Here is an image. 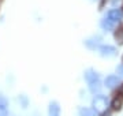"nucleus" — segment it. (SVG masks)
<instances>
[{"mask_svg":"<svg viewBox=\"0 0 123 116\" xmlns=\"http://www.w3.org/2000/svg\"><path fill=\"white\" fill-rule=\"evenodd\" d=\"M85 79H86V82H88V85H89V90H90L93 94L98 93L101 90L100 75H98L94 70H92V68L86 70V71H85Z\"/></svg>","mask_w":123,"mask_h":116,"instance_id":"nucleus-1","label":"nucleus"},{"mask_svg":"<svg viewBox=\"0 0 123 116\" xmlns=\"http://www.w3.org/2000/svg\"><path fill=\"white\" fill-rule=\"evenodd\" d=\"M92 107L96 112L103 113V112L107 109V107H108V98H107L105 96H103V94H97L96 97L93 98Z\"/></svg>","mask_w":123,"mask_h":116,"instance_id":"nucleus-2","label":"nucleus"},{"mask_svg":"<svg viewBox=\"0 0 123 116\" xmlns=\"http://www.w3.org/2000/svg\"><path fill=\"white\" fill-rule=\"evenodd\" d=\"M105 17L107 18H110L112 22H115L116 25H118V23L123 19V10H120V8H111L110 11H107Z\"/></svg>","mask_w":123,"mask_h":116,"instance_id":"nucleus-3","label":"nucleus"},{"mask_svg":"<svg viewBox=\"0 0 123 116\" xmlns=\"http://www.w3.org/2000/svg\"><path fill=\"white\" fill-rule=\"evenodd\" d=\"M98 53L103 56V58H112V56H115L116 55V48L115 46H112V45H100L98 46Z\"/></svg>","mask_w":123,"mask_h":116,"instance_id":"nucleus-4","label":"nucleus"},{"mask_svg":"<svg viewBox=\"0 0 123 116\" xmlns=\"http://www.w3.org/2000/svg\"><path fill=\"white\" fill-rule=\"evenodd\" d=\"M85 45L89 49H97L101 45V37L100 36H92L88 40H85Z\"/></svg>","mask_w":123,"mask_h":116,"instance_id":"nucleus-5","label":"nucleus"},{"mask_svg":"<svg viewBox=\"0 0 123 116\" xmlns=\"http://www.w3.org/2000/svg\"><path fill=\"white\" fill-rule=\"evenodd\" d=\"M104 83L108 89H115V87H118L120 85V79H119V76L116 75H108L104 81Z\"/></svg>","mask_w":123,"mask_h":116,"instance_id":"nucleus-6","label":"nucleus"},{"mask_svg":"<svg viewBox=\"0 0 123 116\" xmlns=\"http://www.w3.org/2000/svg\"><path fill=\"white\" fill-rule=\"evenodd\" d=\"M115 26H116V23L112 22L110 18H107V17H104V18L101 19V22H100V27L103 29V30H105V31H111V30H114Z\"/></svg>","mask_w":123,"mask_h":116,"instance_id":"nucleus-7","label":"nucleus"},{"mask_svg":"<svg viewBox=\"0 0 123 116\" xmlns=\"http://www.w3.org/2000/svg\"><path fill=\"white\" fill-rule=\"evenodd\" d=\"M60 113V107H59V104L52 101V103L49 104V115L51 116H59Z\"/></svg>","mask_w":123,"mask_h":116,"instance_id":"nucleus-8","label":"nucleus"},{"mask_svg":"<svg viewBox=\"0 0 123 116\" xmlns=\"http://www.w3.org/2000/svg\"><path fill=\"white\" fill-rule=\"evenodd\" d=\"M79 116H96V111L94 109H90V108H79V112H78Z\"/></svg>","mask_w":123,"mask_h":116,"instance_id":"nucleus-9","label":"nucleus"},{"mask_svg":"<svg viewBox=\"0 0 123 116\" xmlns=\"http://www.w3.org/2000/svg\"><path fill=\"white\" fill-rule=\"evenodd\" d=\"M114 37H115V40H116V42H118L119 45H123V26H120L118 30L115 31Z\"/></svg>","mask_w":123,"mask_h":116,"instance_id":"nucleus-10","label":"nucleus"},{"mask_svg":"<svg viewBox=\"0 0 123 116\" xmlns=\"http://www.w3.org/2000/svg\"><path fill=\"white\" fill-rule=\"evenodd\" d=\"M120 108H122V98L116 97L114 101H112V109H114V111H119Z\"/></svg>","mask_w":123,"mask_h":116,"instance_id":"nucleus-11","label":"nucleus"},{"mask_svg":"<svg viewBox=\"0 0 123 116\" xmlns=\"http://www.w3.org/2000/svg\"><path fill=\"white\" fill-rule=\"evenodd\" d=\"M7 98L3 97V96H0V108H6L7 109Z\"/></svg>","mask_w":123,"mask_h":116,"instance_id":"nucleus-12","label":"nucleus"},{"mask_svg":"<svg viewBox=\"0 0 123 116\" xmlns=\"http://www.w3.org/2000/svg\"><path fill=\"white\" fill-rule=\"evenodd\" d=\"M0 116H8V112L6 108H0Z\"/></svg>","mask_w":123,"mask_h":116,"instance_id":"nucleus-13","label":"nucleus"},{"mask_svg":"<svg viewBox=\"0 0 123 116\" xmlns=\"http://www.w3.org/2000/svg\"><path fill=\"white\" fill-rule=\"evenodd\" d=\"M116 71L119 72V75H122V76H123V64L118 66V68H116Z\"/></svg>","mask_w":123,"mask_h":116,"instance_id":"nucleus-14","label":"nucleus"},{"mask_svg":"<svg viewBox=\"0 0 123 116\" xmlns=\"http://www.w3.org/2000/svg\"><path fill=\"white\" fill-rule=\"evenodd\" d=\"M120 1H122V0H110V3L112 6H114V7H116V6L119 4V3H120Z\"/></svg>","mask_w":123,"mask_h":116,"instance_id":"nucleus-15","label":"nucleus"},{"mask_svg":"<svg viewBox=\"0 0 123 116\" xmlns=\"http://www.w3.org/2000/svg\"><path fill=\"white\" fill-rule=\"evenodd\" d=\"M119 94H120V96L123 97V85L120 86V87H119Z\"/></svg>","mask_w":123,"mask_h":116,"instance_id":"nucleus-16","label":"nucleus"},{"mask_svg":"<svg viewBox=\"0 0 123 116\" xmlns=\"http://www.w3.org/2000/svg\"><path fill=\"white\" fill-rule=\"evenodd\" d=\"M101 116H110V112H105V111H104V112H103V115H101Z\"/></svg>","mask_w":123,"mask_h":116,"instance_id":"nucleus-17","label":"nucleus"}]
</instances>
